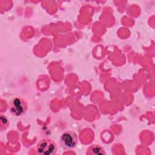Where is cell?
<instances>
[{"instance_id": "cell-1", "label": "cell", "mask_w": 155, "mask_h": 155, "mask_svg": "<svg viewBox=\"0 0 155 155\" xmlns=\"http://www.w3.org/2000/svg\"><path fill=\"white\" fill-rule=\"evenodd\" d=\"M58 147L56 143L49 139L41 140L37 144L36 152L39 155H54L56 153Z\"/></svg>"}, {"instance_id": "cell-2", "label": "cell", "mask_w": 155, "mask_h": 155, "mask_svg": "<svg viewBox=\"0 0 155 155\" xmlns=\"http://www.w3.org/2000/svg\"><path fill=\"white\" fill-rule=\"evenodd\" d=\"M27 110V104L21 97H16L10 101L9 110L12 114L15 116H21L26 113Z\"/></svg>"}, {"instance_id": "cell-3", "label": "cell", "mask_w": 155, "mask_h": 155, "mask_svg": "<svg viewBox=\"0 0 155 155\" xmlns=\"http://www.w3.org/2000/svg\"><path fill=\"white\" fill-rule=\"evenodd\" d=\"M78 138L76 134L72 131L64 132L60 138V142L62 147L67 150H71L75 148L78 144Z\"/></svg>"}, {"instance_id": "cell-4", "label": "cell", "mask_w": 155, "mask_h": 155, "mask_svg": "<svg viewBox=\"0 0 155 155\" xmlns=\"http://www.w3.org/2000/svg\"><path fill=\"white\" fill-rule=\"evenodd\" d=\"M87 154L88 155H105V151L103 147L99 145H92L87 151Z\"/></svg>"}, {"instance_id": "cell-5", "label": "cell", "mask_w": 155, "mask_h": 155, "mask_svg": "<svg viewBox=\"0 0 155 155\" xmlns=\"http://www.w3.org/2000/svg\"><path fill=\"white\" fill-rule=\"evenodd\" d=\"M9 125V120L8 117L4 115L1 114L0 117V130L1 131H3L8 128Z\"/></svg>"}]
</instances>
